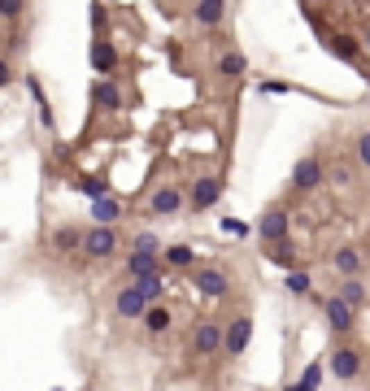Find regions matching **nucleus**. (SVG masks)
Wrapping results in <instances>:
<instances>
[{
	"instance_id": "f257e3e1",
	"label": "nucleus",
	"mask_w": 370,
	"mask_h": 391,
	"mask_svg": "<svg viewBox=\"0 0 370 391\" xmlns=\"http://www.w3.org/2000/svg\"><path fill=\"white\" fill-rule=\"evenodd\" d=\"M118 248H122V235L114 231V226H87L83 231V257L109 261V257H118Z\"/></svg>"
},
{
	"instance_id": "f03ea898",
	"label": "nucleus",
	"mask_w": 370,
	"mask_h": 391,
	"mask_svg": "<svg viewBox=\"0 0 370 391\" xmlns=\"http://www.w3.org/2000/svg\"><path fill=\"white\" fill-rule=\"evenodd\" d=\"M257 239L266 243V248H275V243H283L287 239V231H292V218H287V209L283 205H275V209H266L262 218H257Z\"/></svg>"
},
{
	"instance_id": "7ed1b4c3",
	"label": "nucleus",
	"mask_w": 370,
	"mask_h": 391,
	"mask_svg": "<svg viewBox=\"0 0 370 391\" xmlns=\"http://www.w3.org/2000/svg\"><path fill=\"white\" fill-rule=\"evenodd\" d=\"M249 344H253V318L235 313L227 326H222V352H227V356H244Z\"/></svg>"
},
{
	"instance_id": "20e7f679",
	"label": "nucleus",
	"mask_w": 370,
	"mask_h": 391,
	"mask_svg": "<svg viewBox=\"0 0 370 391\" xmlns=\"http://www.w3.org/2000/svg\"><path fill=\"white\" fill-rule=\"evenodd\" d=\"M192 352H196V356L222 352V322L218 318H201L196 326H192Z\"/></svg>"
},
{
	"instance_id": "39448f33",
	"label": "nucleus",
	"mask_w": 370,
	"mask_h": 391,
	"mask_svg": "<svg viewBox=\"0 0 370 391\" xmlns=\"http://www.w3.org/2000/svg\"><path fill=\"white\" fill-rule=\"evenodd\" d=\"M327 370H331L340 383H353V379L362 374V348H353V344H335V352H331Z\"/></svg>"
},
{
	"instance_id": "423d86ee",
	"label": "nucleus",
	"mask_w": 370,
	"mask_h": 391,
	"mask_svg": "<svg viewBox=\"0 0 370 391\" xmlns=\"http://www.w3.org/2000/svg\"><path fill=\"white\" fill-rule=\"evenodd\" d=\"M192 287H196L201 296H227L231 279H227L222 266H196V270H192Z\"/></svg>"
},
{
	"instance_id": "0eeeda50",
	"label": "nucleus",
	"mask_w": 370,
	"mask_h": 391,
	"mask_svg": "<svg viewBox=\"0 0 370 391\" xmlns=\"http://www.w3.org/2000/svg\"><path fill=\"white\" fill-rule=\"evenodd\" d=\"M323 313H327L331 335H353V326H358V309L344 304L340 296H327V300H323Z\"/></svg>"
},
{
	"instance_id": "6e6552de",
	"label": "nucleus",
	"mask_w": 370,
	"mask_h": 391,
	"mask_svg": "<svg viewBox=\"0 0 370 391\" xmlns=\"http://www.w3.org/2000/svg\"><path fill=\"white\" fill-rule=\"evenodd\" d=\"M222 187H227V183H222L218 174H205V178H196V183H192V191H187V205L196 209V214H201V209H214V205L222 200Z\"/></svg>"
},
{
	"instance_id": "1a4fd4ad",
	"label": "nucleus",
	"mask_w": 370,
	"mask_h": 391,
	"mask_svg": "<svg viewBox=\"0 0 370 391\" xmlns=\"http://www.w3.org/2000/svg\"><path fill=\"white\" fill-rule=\"evenodd\" d=\"M183 205H187V196H183L179 187H174V183L157 187V191L149 196V214H153V218H174V214H179Z\"/></svg>"
},
{
	"instance_id": "9d476101",
	"label": "nucleus",
	"mask_w": 370,
	"mask_h": 391,
	"mask_svg": "<svg viewBox=\"0 0 370 391\" xmlns=\"http://www.w3.org/2000/svg\"><path fill=\"white\" fill-rule=\"evenodd\" d=\"M323 178H327L323 161L310 153V157H301L296 170H292V191H314V187H323Z\"/></svg>"
},
{
	"instance_id": "9b49d317",
	"label": "nucleus",
	"mask_w": 370,
	"mask_h": 391,
	"mask_svg": "<svg viewBox=\"0 0 370 391\" xmlns=\"http://www.w3.org/2000/svg\"><path fill=\"white\" fill-rule=\"evenodd\" d=\"M114 313H118L122 322H135V318L149 313V300L140 296V287H135V283H131V287H118V296H114Z\"/></svg>"
},
{
	"instance_id": "f8f14e48",
	"label": "nucleus",
	"mask_w": 370,
	"mask_h": 391,
	"mask_svg": "<svg viewBox=\"0 0 370 391\" xmlns=\"http://www.w3.org/2000/svg\"><path fill=\"white\" fill-rule=\"evenodd\" d=\"M87 61H92V70H96V74H114V65H118V48L109 44V35H96V40H92Z\"/></svg>"
},
{
	"instance_id": "ddd939ff",
	"label": "nucleus",
	"mask_w": 370,
	"mask_h": 391,
	"mask_svg": "<svg viewBox=\"0 0 370 391\" xmlns=\"http://www.w3.org/2000/svg\"><path fill=\"white\" fill-rule=\"evenodd\" d=\"M327 53L340 57V61H348V65H362V53H366V48H362V40H353L348 31H335V35L327 40Z\"/></svg>"
},
{
	"instance_id": "4468645a",
	"label": "nucleus",
	"mask_w": 370,
	"mask_h": 391,
	"mask_svg": "<svg viewBox=\"0 0 370 391\" xmlns=\"http://www.w3.org/2000/svg\"><path fill=\"white\" fill-rule=\"evenodd\" d=\"M166 266V261H162V252H131V257H126V279H149V274H157V270H162Z\"/></svg>"
},
{
	"instance_id": "2eb2a0df",
	"label": "nucleus",
	"mask_w": 370,
	"mask_h": 391,
	"mask_svg": "<svg viewBox=\"0 0 370 391\" xmlns=\"http://www.w3.org/2000/svg\"><path fill=\"white\" fill-rule=\"evenodd\" d=\"M92 105L96 109H122V87L114 78H96L92 83Z\"/></svg>"
},
{
	"instance_id": "dca6fc26",
	"label": "nucleus",
	"mask_w": 370,
	"mask_h": 391,
	"mask_svg": "<svg viewBox=\"0 0 370 391\" xmlns=\"http://www.w3.org/2000/svg\"><path fill=\"white\" fill-rule=\"evenodd\" d=\"M362 266H366V257H362L358 248H340V252H331V270L340 274V279H358Z\"/></svg>"
},
{
	"instance_id": "f3484780",
	"label": "nucleus",
	"mask_w": 370,
	"mask_h": 391,
	"mask_svg": "<svg viewBox=\"0 0 370 391\" xmlns=\"http://www.w3.org/2000/svg\"><path fill=\"white\" fill-rule=\"evenodd\" d=\"M122 218V205L114 196H101V200H92V226H114Z\"/></svg>"
},
{
	"instance_id": "a211bd4d",
	"label": "nucleus",
	"mask_w": 370,
	"mask_h": 391,
	"mask_svg": "<svg viewBox=\"0 0 370 391\" xmlns=\"http://www.w3.org/2000/svg\"><path fill=\"white\" fill-rule=\"evenodd\" d=\"M135 287H140V296L149 300V304H162L166 300V270H157V274H149V279H135Z\"/></svg>"
},
{
	"instance_id": "6ab92c4d",
	"label": "nucleus",
	"mask_w": 370,
	"mask_h": 391,
	"mask_svg": "<svg viewBox=\"0 0 370 391\" xmlns=\"http://www.w3.org/2000/svg\"><path fill=\"white\" fill-rule=\"evenodd\" d=\"M162 261L170 270H196V252H192V243H170L162 248Z\"/></svg>"
},
{
	"instance_id": "aec40b11",
	"label": "nucleus",
	"mask_w": 370,
	"mask_h": 391,
	"mask_svg": "<svg viewBox=\"0 0 370 391\" xmlns=\"http://www.w3.org/2000/svg\"><path fill=\"white\" fill-rule=\"evenodd\" d=\"M53 252H83V231L78 226H61V231H53Z\"/></svg>"
},
{
	"instance_id": "412c9836",
	"label": "nucleus",
	"mask_w": 370,
	"mask_h": 391,
	"mask_svg": "<svg viewBox=\"0 0 370 391\" xmlns=\"http://www.w3.org/2000/svg\"><path fill=\"white\" fill-rule=\"evenodd\" d=\"M335 296H340L344 304H353V309H362V304L370 300V291H366V283H362V279H340Z\"/></svg>"
},
{
	"instance_id": "4be33fe9",
	"label": "nucleus",
	"mask_w": 370,
	"mask_h": 391,
	"mask_svg": "<svg viewBox=\"0 0 370 391\" xmlns=\"http://www.w3.org/2000/svg\"><path fill=\"white\" fill-rule=\"evenodd\" d=\"M140 322H144V331H149V335H166L174 318H170V309H166V304H149V313H144Z\"/></svg>"
},
{
	"instance_id": "5701e85b",
	"label": "nucleus",
	"mask_w": 370,
	"mask_h": 391,
	"mask_svg": "<svg viewBox=\"0 0 370 391\" xmlns=\"http://www.w3.org/2000/svg\"><path fill=\"white\" fill-rule=\"evenodd\" d=\"M218 74H222V78H244V74H249V61H244V53L227 48V53L218 57Z\"/></svg>"
},
{
	"instance_id": "b1692460",
	"label": "nucleus",
	"mask_w": 370,
	"mask_h": 391,
	"mask_svg": "<svg viewBox=\"0 0 370 391\" xmlns=\"http://www.w3.org/2000/svg\"><path fill=\"white\" fill-rule=\"evenodd\" d=\"M192 13H196L201 26H218L222 13H227V0H196V9H192Z\"/></svg>"
},
{
	"instance_id": "393cba45",
	"label": "nucleus",
	"mask_w": 370,
	"mask_h": 391,
	"mask_svg": "<svg viewBox=\"0 0 370 391\" xmlns=\"http://www.w3.org/2000/svg\"><path fill=\"white\" fill-rule=\"evenodd\" d=\"M266 261H275V266H287V270H301V252H296V243H292V239L275 243V248L266 252Z\"/></svg>"
},
{
	"instance_id": "a878e982",
	"label": "nucleus",
	"mask_w": 370,
	"mask_h": 391,
	"mask_svg": "<svg viewBox=\"0 0 370 391\" xmlns=\"http://www.w3.org/2000/svg\"><path fill=\"white\" fill-rule=\"evenodd\" d=\"M318 387H323V365L310 361V365L301 370V379H296L292 387H287V391H318Z\"/></svg>"
},
{
	"instance_id": "bb28decb",
	"label": "nucleus",
	"mask_w": 370,
	"mask_h": 391,
	"mask_svg": "<svg viewBox=\"0 0 370 391\" xmlns=\"http://www.w3.org/2000/svg\"><path fill=\"white\" fill-rule=\"evenodd\" d=\"M283 287L287 291H292V296H310V291H314V283H310V270H292V274H287V279H283Z\"/></svg>"
},
{
	"instance_id": "cd10ccee",
	"label": "nucleus",
	"mask_w": 370,
	"mask_h": 391,
	"mask_svg": "<svg viewBox=\"0 0 370 391\" xmlns=\"http://www.w3.org/2000/svg\"><path fill=\"white\" fill-rule=\"evenodd\" d=\"M26 87H31V96H35V105H40V122L53 130V109H48V96H44V87H40V78H26Z\"/></svg>"
},
{
	"instance_id": "c85d7f7f",
	"label": "nucleus",
	"mask_w": 370,
	"mask_h": 391,
	"mask_svg": "<svg viewBox=\"0 0 370 391\" xmlns=\"http://www.w3.org/2000/svg\"><path fill=\"white\" fill-rule=\"evenodd\" d=\"M78 191H83V196H92V200H101V196H109V183H105V178H78V183H74Z\"/></svg>"
},
{
	"instance_id": "c756f323",
	"label": "nucleus",
	"mask_w": 370,
	"mask_h": 391,
	"mask_svg": "<svg viewBox=\"0 0 370 391\" xmlns=\"http://www.w3.org/2000/svg\"><path fill=\"white\" fill-rule=\"evenodd\" d=\"M92 31H96V35H105V31H109V9L101 5V0H92Z\"/></svg>"
},
{
	"instance_id": "7c9ffc66",
	"label": "nucleus",
	"mask_w": 370,
	"mask_h": 391,
	"mask_svg": "<svg viewBox=\"0 0 370 391\" xmlns=\"http://www.w3.org/2000/svg\"><path fill=\"white\" fill-rule=\"evenodd\" d=\"M22 9H26V0H0V18L5 22H18Z\"/></svg>"
},
{
	"instance_id": "2f4dec72",
	"label": "nucleus",
	"mask_w": 370,
	"mask_h": 391,
	"mask_svg": "<svg viewBox=\"0 0 370 391\" xmlns=\"http://www.w3.org/2000/svg\"><path fill=\"white\" fill-rule=\"evenodd\" d=\"M135 252H162V239L153 231H144V235H135Z\"/></svg>"
},
{
	"instance_id": "473e14b6",
	"label": "nucleus",
	"mask_w": 370,
	"mask_h": 391,
	"mask_svg": "<svg viewBox=\"0 0 370 391\" xmlns=\"http://www.w3.org/2000/svg\"><path fill=\"white\" fill-rule=\"evenodd\" d=\"M358 161L370 170V130H362V135H358Z\"/></svg>"
},
{
	"instance_id": "72a5a7b5",
	"label": "nucleus",
	"mask_w": 370,
	"mask_h": 391,
	"mask_svg": "<svg viewBox=\"0 0 370 391\" xmlns=\"http://www.w3.org/2000/svg\"><path fill=\"white\" fill-rule=\"evenodd\" d=\"M222 231H227V235H249V226L239 218H222Z\"/></svg>"
},
{
	"instance_id": "f704fd0d",
	"label": "nucleus",
	"mask_w": 370,
	"mask_h": 391,
	"mask_svg": "<svg viewBox=\"0 0 370 391\" xmlns=\"http://www.w3.org/2000/svg\"><path fill=\"white\" fill-rule=\"evenodd\" d=\"M262 92H270V96H287V92H292V83H275V78H266Z\"/></svg>"
},
{
	"instance_id": "c9c22d12",
	"label": "nucleus",
	"mask_w": 370,
	"mask_h": 391,
	"mask_svg": "<svg viewBox=\"0 0 370 391\" xmlns=\"http://www.w3.org/2000/svg\"><path fill=\"white\" fill-rule=\"evenodd\" d=\"M9 78H13V70H9V61H5V57H0V87H5V83H9Z\"/></svg>"
},
{
	"instance_id": "e433bc0d",
	"label": "nucleus",
	"mask_w": 370,
	"mask_h": 391,
	"mask_svg": "<svg viewBox=\"0 0 370 391\" xmlns=\"http://www.w3.org/2000/svg\"><path fill=\"white\" fill-rule=\"evenodd\" d=\"M362 48H366V53H370V22H366V35H362Z\"/></svg>"
}]
</instances>
